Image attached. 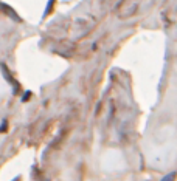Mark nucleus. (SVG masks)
Wrapping results in <instances>:
<instances>
[{
	"instance_id": "2",
	"label": "nucleus",
	"mask_w": 177,
	"mask_h": 181,
	"mask_svg": "<svg viewBox=\"0 0 177 181\" xmlns=\"http://www.w3.org/2000/svg\"><path fill=\"white\" fill-rule=\"evenodd\" d=\"M6 125H8V122H6V119H5L3 124H2V127H0V132H5L6 130Z\"/></svg>"
},
{
	"instance_id": "1",
	"label": "nucleus",
	"mask_w": 177,
	"mask_h": 181,
	"mask_svg": "<svg viewBox=\"0 0 177 181\" xmlns=\"http://www.w3.org/2000/svg\"><path fill=\"white\" fill-rule=\"evenodd\" d=\"M173 180H174V174H171V175H168V177L163 178V181H173Z\"/></svg>"
}]
</instances>
